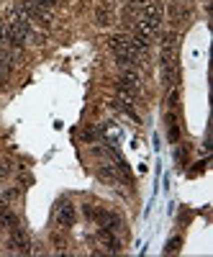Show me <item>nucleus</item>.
Listing matches in <instances>:
<instances>
[{"label":"nucleus","mask_w":213,"mask_h":257,"mask_svg":"<svg viewBox=\"0 0 213 257\" xmlns=\"http://www.w3.org/2000/svg\"><path fill=\"white\" fill-rule=\"evenodd\" d=\"M95 18H98L100 26H108L111 18H113V16H111V8H98V16H95Z\"/></svg>","instance_id":"7"},{"label":"nucleus","mask_w":213,"mask_h":257,"mask_svg":"<svg viewBox=\"0 0 213 257\" xmlns=\"http://www.w3.org/2000/svg\"><path fill=\"white\" fill-rule=\"evenodd\" d=\"M177 247H180V239H169V244H167L164 252H177Z\"/></svg>","instance_id":"8"},{"label":"nucleus","mask_w":213,"mask_h":257,"mask_svg":"<svg viewBox=\"0 0 213 257\" xmlns=\"http://www.w3.org/2000/svg\"><path fill=\"white\" fill-rule=\"evenodd\" d=\"M11 249L13 252H29V237L24 231H21V226L18 229H11Z\"/></svg>","instance_id":"3"},{"label":"nucleus","mask_w":213,"mask_h":257,"mask_svg":"<svg viewBox=\"0 0 213 257\" xmlns=\"http://www.w3.org/2000/svg\"><path fill=\"white\" fill-rule=\"evenodd\" d=\"M54 221H57V226H62V229L72 226V221H75V203H72V201H59V203L54 206Z\"/></svg>","instance_id":"2"},{"label":"nucleus","mask_w":213,"mask_h":257,"mask_svg":"<svg viewBox=\"0 0 213 257\" xmlns=\"http://www.w3.org/2000/svg\"><path fill=\"white\" fill-rule=\"evenodd\" d=\"M54 3H59V0H54Z\"/></svg>","instance_id":"9"},{"label":"nucleus","mask_w":213,"mask_h":257,"mask_svg":"<svg viewBox=\"0 0 213 257\" xmlns=\"http://www.w3.org/2000/svg\"><path fill=\"white\" fill-rule=\"evenodd\" d=\"M98 239H100V244L108 249V252H118L121 249V242H118V237H116V231H108V229H100V234H98Z\"/></svg>","instance_id":"4"},{"label":"nucleus","mask_w":213,"mask_h":257,"mask_svg":"<svg viewBox=\"0 0 213 257\" xmlns=\"http://www.w3.org/2000/svg\"><path fill=\"white\" fill-rule=\"evenodd\" d=\"M0 226H8V229H18V216L11 211V208H3L0 211Z\"/></svg>","instance_id":"6"},{"label":"nucleus","mask_w":213,"mask_h":257,"mask_svg":"<svg viewBox=\"0 0 213 257\" xmlns=\"http://www.w3.org/2000/svg\"><path fill=\"white\" fill-rule=\"evenodd\" d=\"M167 139L172 142V144L180 139V126H177V116H175V111L167 116Z\"/></svg>","instance_id":"5"},{"label":"nucleus","mask_w":213,"mask_h":257,"mask_svg":"<svg viewBox=\"0 0 213 257\" xmlns=\"http://www.w3.org/2000/svg\"><path fill=\"white\" fill-rule=\"evenodd\" d=\"M116 90H123V93H129L136 98V93L141 90V72L139 67H126L118 77V85H116Z\"/></svg>","instance_id":"1"}]
</instances>
